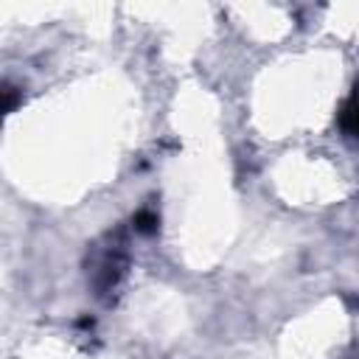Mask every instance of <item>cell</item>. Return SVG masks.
<instances>
[{"instance_id":"obj_1","label":"cell","mask_w":359,"mask_h":359,"mask_svg":"<svg viewBox=\"0 0 359 359\" xmlns=\"http://www.w3.org/2000/svg\"><path fill=\"white\" fill-rule=\"evenodd\" d=\"M126 269H129L126 244H123L121 236H115V244H109V247L104 250L101 261H98L95 269H93V286H95V294L107 300V297L118 289V283L123 280Z\"/></svg>"},{"instance_id":"obj_2","label":"cell","mask_w":359,"mask_h":359,"mask_svg":"<svg viewBox=\"0 0 359 359\" xmlns=\"http://www.w3.org/2000/svg\"><path fill=\"white\" fill-rule=\"evenodd\" d=\"M339 126L348 135L359 137V98H351V101L342 104V109H339Z\"/></svg>"},{"instance_id":"obj_3","label":"cell","mask_w":359,"mask_h":359,"mask_svg":"<svg viewBox=\"0 0 359 359\" xmlns=\"http://www.w3.org/2000/svg\"><path fill=\"white\" fill-rule=\"evenodd\" d=\"M157 224H160V219H157V213H154V210H149V208L137 210V213H135V219H132V227H135L137 233H143V236L157 233Z\"/></svg>"},{"instance_id":"obj_4","label":"cell","mask_w":359,"mask_h":359,"mask_svg":"<svg viewBox=\"0 0 359 359\" xmlns=\"http://www.w3.org/2000/svg\"><path fill=\"white\" fill-rule=\"evenodd\" d=\"M3 95H6V112H11V109H14V87H11V84H6Z\"/></svg>"}]
</instances>
